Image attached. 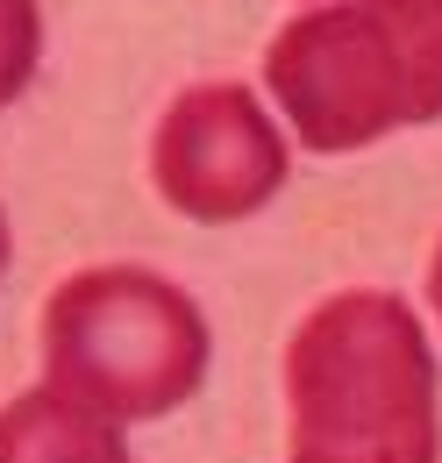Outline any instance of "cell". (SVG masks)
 I'll list each match as a JSON object with an SVG mask.
<instances>
[{"label":"cell","mask_w":442,"mask_h":463,"mask_svg":"<svg viewBox=\"0 0 442 463\" xmlns=\"http://www.w3.org/2000/svg\"><path fill=\"white\" fill-rule=\"evenodd\" d=\"M293 463H436V356L392 292H335L285 349Z\"/></svg>","instance_id":"6da1fadb"},{"label":"cell","mask_w":442,"mask_h":463,"mask_svg":"<svg viewBox=\"0 0 442 463\" xmlns=\"http://www.w3.org/2000/svg\"><path fill=\"white\" fill-rule=\"evenodd\" d=\"M264 86L322 157L442 121V0L307 7L272 36Z\"/></svg>","instance_id":"7a4b0ae2"},{"label":"cell","mask_w":442,"mask_h":463,"mask_svg":"<svg viewBox=\"0 0 442 463\" xmlns=\"http://www.w3.org/2000/svg\"><path fill=\"white\" fill-rule=\"evenodd\" d=\"M51 392L101 420H150L200 392L207 321L186 292L143 264L72 271L43 307Z\"/></svg>","instance_id":"3957f363"},{"label":"cell","mask_w":442,"mask_h":463,"mask_svg":"<svg viewBox=\"0 0 442 463\" xmlns=\"http://www.w3.org/2000/svg\"><path fill=\"white\" fill-rule=\"evenodd\" d=\"M150 178L186 222H243L285 185V143L250 86H186L150 136Z\"/></svg>","instance_id":"277c9868"},{"label":"cell","mask_w":442,"mask_h":463,"mask_svg":"<svg viewBox=\"0 0 442 463\" xmlns=\"http://www.w3.org/2000/svg\"><path fill=\"white\" fill-rule=\"evenodd\" d=\"M0 463H129V449H121L114 420L57 400L43 385L0 413Z\"/></svg>","instance_id":"5b68a950"},{"label":"cell","mask_w":442,"mask_h":463,"mask_svg":"<svg viewBox=\"0 0 442 463\" xmlns=\"http://www.w3.org/2000/svg\"><path fill=\"white\" fill-rule=\"evenodd\" d=\"M43 51V22H36V0H0V108L29 86Z\"/></svg>","instance_id":"8992f818"},{"label":"cell","mask_w":442,"mask_h":463,"mask_svg":"<svg viewBox=\"0 0 442 463\" xmlns=\"http://www.w3.org/2000/svg\"><path fill=\"white\" fill-rule=\"evenodd\" d=\"M428 307H436V321H442V242H436V264H428Z\"/></svg>","instance_id":"52a82bcc"},{"label":"cell","mask_w":442,"mask_h":463,"mask_svg":"<svg viewBox=\"0 0 442 463\" xmlns=\"http://www.w3.org/2000/svg\"><path fill=\"white\" fill-rule=\"evenodd\" d=\"M0 271H7V222H0Z\"/></svg>","instance_id":"ba28073f"},{"label":"cell","mask_w":442,"mask_h":463,"mask_svg":"<svg viewBox=\"0 0 442 463\" xmlns=\"http://www.w3.org/2000/svg\"><path fill=\"white\" fill-rule=\"evenodd\" d=\"M322 7H329V0H322Z\"/></svg>","instance_id":"9c48e42d"}]
</instances>
